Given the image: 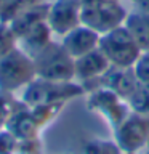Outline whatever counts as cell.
Segmentation results:
<instances>
[{
    "label": "cell",
    "mask_w": 149,
    "mask_h": 154,
    "mask_svg": "<svg viewBox=\"0 0 149 154\" xmlns=\"http://www.w3.org/2000/svg\"><path fill=\"white\" fill-rule=\"evenodd\" d=\"M99 50L115 67H133L143 53L125 24L101 35Z\"/></svg>",
    "instance_id": "cell-5"
},
{
    "label": "cell",
    "mask_w": 149,
    "mask_h": 154,
    "mask_svg": "<svg viewBox=\"0 0 149 154\" xmlns=\"http://www.w3.org/2000/svg\"><path fill=\"white\" fill-rule=\"evenodd\" d=\"M85 88L75 82H53L35 77L31 84L24 87L23 103L27 108L38 104L67 103L75 96L84 95Z\"/></svg>",
    "instance_id": "cell-2"
},
{
    "label": "cell",
    "mask_w": 149,
    "mask_h": 154,
    "mask_svg": "<svg viewBox=\"0 0 149 154\" xmlns=\"http://www.w3.org/2000/svg\"><path fill=\"white\" fill-rule=\"evenodd\" d=\"M66 103H55V104H38L34 106V108H29L31 114L34 116L35 122L42 127H45L47 124H50L53 119L59 114V111L64 108Z\"/></svg>",
    "instance_id": "cell-17"
},
{
    "label": "cell",
    "mask_w": 149,
    "mask_h": 154,
    "mask_svg": "<svg viewBox=\"0 0 149 154\" xmlns=\"http://www.w3.org/2000/svg\"><path fill=\"white\" fill-rule=\"evenodd\" d=\"M135 75L138 79V84L149 90V51H143L136 64L133 66Z\"/></svg>",
    "instance_id": "cell-20"
},
{
    "label": "cell",
    "mask_w": 149,
    "mask_h": 154,
    "mask_svg": "<svg viewBox=\"0 0 149 154\" xmlns=\"http://www.w3.org/2000/svg\"><path fill=\"white\" fill-rule=\"evenodd\" d=\"M18 45V38L8 23L0 21V58L10 53Z\"/></svg>",
    "instance_id": "cell-19"
},
{
    "label": "cell",
    "mask_w": 149,
    "mask_h": 154,
    "mask_svg": "<svg viewBox=\"0 0 149 154\" xmlns=\"http://www.w3.org/2000/svg\"><path fill=\"white\" fill-rule=\"evenodd\" d=\"M5 128H8L19 141L38 138V132H40V125L35 122V119H34L27 106H24L21 109L16 108V111L11 114V117L8 119Z\"/></svg>",
    "instance_id": "cell-13"
},
{
    "label": "cell",
    "mask_w": 149,
    "mask_h": 154,
    "mask_svg": "<svg viewBox=\"0 0 149 154\" xmlns=\"http://www.w3.org/2000/svg\"><path fill=\"white\" fill-rule=\"evenodd\" d=\"M109 67H111L109 60L98 47L96 50L75 60V79L82 82L99 80Z\"/></svg>",
    "instance_id": "cell-11"
},
{
    "label": "cell",
    "mask_w": 149,
    "mask_h": 154,
    "mask_svg": "<svg viewBox=\"0 0 149 154\" xmlns=\"http://www.w3.org/2000/svg\"><path fill=\"white\" fill-rule=\"evenodd\" d=\"M19 140L8 128H0V154H16Z\"/></svg>",
    "instance_id": "cell-22"
},
{
    "label": "cell",
    "mask_w": 149,
    "mask_h": 154,
    "mask_svg": "<svg viewBox=\"0 0 149 154\" xmlns=\"http://www.w3.org/2000/svg\"><path fill=\"white\" fill-rule=\"evenodd\" d=\"M10 95L11 93H7V91L0 90V128H5L8 119L16 111V106H14Z\"/></svg>",
    "instance_id": "cell-21"
},
{
    "label": "cell",
    "mask_w": 149,
    "mask_h": 154,
    "mask_svg": "<svg viewBox=\"0 0 149 154\" xmlns=\"http://www.w3.org/2000/svg\"><path fill=\"white\" fill-rule=\"evenodd\" d=\"M37 77L34 58L18 45L0 58V90L13 93L24 88Z\"/></svg>",
    "instance_id": "cell-4"
},
{
    "label": "cell",
    "mask_w": 149,
    "mask_h": 154,
    "mask_svg": "<svg viewBox=\"0 0 149 154\" xmlns=\"http://www.w3.org/2000/svg\"><path fill=\"white\" fill-rule=\"evenodd\" d=\"M18 151H21L24 154H42V146H40L38 138L23 140V141H19Z\"/></svg>",
    "instance_id": "cell-23"
},
{
    "label": "cell",
    "mask_w": 149,
    "mask_h": 154,
    "mask_svg": "<svg viewBox=\"0 0 149 154\" xmlns=\"http://www.w3.org/2000/svg\"><path fill=\"white\" fill-rule=\"evenodd\" d=\"M135 5H136V10H139V11L149 13V0H135Z\"/></svg>",
    "instance_id": "cell-24"
},
{
    "label": "cell",
    "mask_w": 149,
    "mask_h": 154,
    "mask_svg": "<svg viewBox=\"0 0 149 154\" xmlns=\"http://www.w3.org/2000/svg\"><path fill=\"white\" fill-rule=\"evenodd\" d=\"M130 111L139 114H149V90L139 85L136 91L127 100Z\"/></svg>",
    "instance_id": "cell-18"
},
{
    "label": "cell",
    "mask_w": 149,
    "mask_h": 154,
    "mask_svg": "<svg viewBox=\"0 0 149 154\" xmlns=\"http://www.w3.org/2000/svg\"><path fill=\"white\" fill-rule=\"evenodd\" d=\"M146 154H149V141H147V144H146Z\"/></svg>",
    "instance_id": "cell-25"
},
{
    "label": "cell",
    "mask_w": 149,
    "mask_h": 154,
    "mask_svg": "<svg viewBox=\"0 0 149 154\" xmlns=\"http://www.w3.org/2000/svg\"><path fill=\"white\" fill-rule=\"evenodd\" d=\"M80 23L98 34L122 26L128 13L120 0H80Z\"/></svg>",
    "instance_id": "cell-1"
},
{
    "label": "cell",
    "mask_w": 149,
    "mask_h": 154,
    "mask_svg": "<svg viewBox=\"0 0 149 154\" xmlns=\"http://www.w3.org/2000/svg\"><path fill=\"white\" fill-rule=\"evenodd\" d=\"M87 103L91 111L99 114L114 128L120 122H123V119L132 112L127 101L120 98L119 95H115L112 90L104 88V87H99V88H95L91 91Z\"/></svg>",
    "instance_id": "cell-7"
},
{
    "label": "cell",
    "mask_w": 149,
    "mask_h": 154,
    "mask_svg": "<svg viewBox=\"0 0 149 154\" xmlns=\"http://www.w3.org/2000/svg\"><path fill=\"white\" fill-rule=\"evenodd\" d=\"M34 64L35 74L40 79L53 82H74L75 79V60L61 43L51 42L37 56H34Z\"/></svg>",
    "instance_id": "cell-3"
},
{
    "label": "cell",
    "mask_w": 149,
    "mask_h": 154,
    "mask_svg": "<svg viewBox=\"0 0 149 154\" xmlns=\"http://www.w3.org/2000/svg\"><path fill=\"white\" fill-rule=\"evenodd\" d=\"M80 0H55L50 3L47 23L53 34L66 35L74 27L80 26Z\"/></svg>",
    "instance_id": "cell-8"
},
{
    "label": "cell",
    "mask_w": 149,
    "mask_h": 154,
    "mask_svg": "<svg viewBox=\"0 0 149 154\" xmlns=\"http://www.w3.org/2000/svg\"><path fill=\"white\" fill-rule=\"evenodd\" d=\"M125 154H136V152H125Z\"/></svg>",
    "instance_id": "cell-28"
},
{
    "label": "cell",
    "mask_w": 149,
    "mask_h": 154,
    "mask_svg": "<svg viewBox=\"0 0 149 154\" xmlns=\"http://www.w3.org/2000/svg\"><path fill=\"white\" fill-rule=\"evenodd\" d=\"M79 154H123L120 151L115 141H108V140H88L82 144Z\"/></svg>",
    "instance_id": "cell-16"
},
{
    "label": "cell",
    "mask_w": 149,
    "mask_h": 154,
    "mask_svg": "<svg viewBox=\"0 0 149 154\" xmlns=\"http://www.w3.org/2000/svg\"><path fill=\"white\" fill-rule=\"evenodd\" d=\"M51 29L47 21H43L37 26H34L31 31H27L24 35L18 38V47L23 51H26L29 56H37L43 48H47L51 40Z\"/></svg>",
    "instance_id": "cell-14"
},
{
    "label": "cell",
    "mask_w": 149,
    "mask_h": 154,
    "mask_svg": "<svg viewBox=\"0 0 149 154\" xmlns=\"http://www.w3.org/2000/svg\"><path fill=\"white\" fill-rule=\"evenodd\" d=\"M99 84L104 88L112 90L115 95H119L125 101L139 87L133 67H115V66H111L106 71V74L99 79Z\"/></svg>",
    "instance_id": "cell-10"
},
{
    "label": "cell",
    "mask_w": 149,
    "mask_h": 154,
    "mask_svg": "<svg viewBox=\"0 0 149 154\" xmlns=\"http://www.w3.org/2000/svg\"><path fill=\"white\" fill-rule=\"evenodd\" d=\"M99 38H101V34L80 24V26L69 31L66 35H62L61 45L64 47V50L74 60H77V58L96 50L99 47Z\"/></svg>",
    "instance_id": "cell-9"
},
{
    "label": "cell",
    "mask_w": 149,
    "mask_h": 154,
    "mask_svg": "<svg viewBox=\"0 0 149 154\" xmlns=\"http://www.w3.org/2000/svg\"><path fill=\"white\" fill-rule=\"evenodd\" d=\"M48 10H50V3L38 2L35 5H32V7L23 10L19 14H16V16L8 23L10 27H11V31L14 32V35H16V38L24 35V34L27 31H31L34 26L47 21Z\"/></svg>",
    "instance_id": "cell-12"
},
{
    "label": "cell",
    "mask_w": 149,
    "mask_h": 154,
    "mask_svg": "<svg viewBox=\"0 0 149 154\" xmlns=\"http://www.w3.org/2000/svg\"><path fill=\"white\" fill-rule=\"evenodd\" d=\"M115 143L120 151L138 152L139 149L146 148L149 141V114L130 112L123 122H120L114 128Z\"/></svg>",
    "instance_id": "cell-6"
},
{
    "label": "cell",
    "mask_w": 149,
    "mask_h": 154,
    "mask_svg": "<svg viewBox=\"0 0 149 154\" xmlns=\"http://www.w3.org/2000/svg\"><path fill=\"white\" fill-rule=\"evenodd\" d=\"M2 7H3V0H0V11H2Z\"/></svg>",
    "instance_id": "cell-26"
},
{
    "label": "cell",
    "mask_w": 149,
    "mask_h": 154,
    "mask_svg": "<svg viewBox=\"0 0 149 154\" xmlns=\"http://www.w3.org/2000/svg\"><path fill=\"white\" fill-rule=\"evenodd\" d=\"M16 154H24V152H21V151H16Z\"/></svg>",
    "instance_id": "cell-27"
},
{
    "label": "cell",
    "mask_w": 149,
    "mask_h": 154,
    "mask_svg": "<svg viewBox=\"0 0 149 154\" xmlns=\"http://www.w3.org/2000/svg\"><path fill=\"white\" fill-rule=\"evenodd\" d=\"M123 24L136 40L139 48L143 51H149V13L135 10L128 13Z\"/></svg>",
    "instance_id": "cell-15"
}]
</instances>
